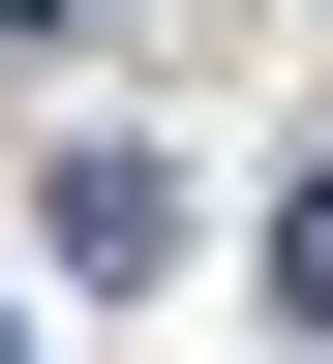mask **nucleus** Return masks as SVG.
<instances>
[{
	"label": "nucleus",
	"mask_w": 333,
	"mask_h": 364,
	"mask_svg": "<svg viewBox=\"0 0 333 364\" xmlns=\"http://www.w3.org/2000/svg\"><path fill=\"white\" fill-rule=\"evenodd\" d=\"M61 273H91V304H121V273H182V182H152V152H61Z\"/></svg>",
	"instance_id": "nucleus-1"
},
{
	"label": "nucleus",
	"mask_w": 333,
	"mask_h": 364,
	"mask_svg": "<svg viewBox=\"0 0 333 364\" xmlns=\"http://www.w3.org/2000/svg\"><path fill=\"white\" fill-rule=\"evenodd\" d=\"M273 304H303V334H333V152L273 182Z\"/></svg>",
	"instance_id": "nucleus-2"
},
{
	"label": "nucleus",
	"mask_w": 333,
	"mask_h": 364,
	"mask_svg": "<svg viewBox=\"0 0 333 364\" xmlns=\"http://www.w3.org/2000/svg\"><path fill=\"white\" fill-rule=\"evenodd\" d=\"M0 31H91V0H0Z\"/></svg>",
	"instance_id": "nucleus-3"
},
{
	"label": "nucleus",
	"mask_w": 333,
	"mask_h": 364,
	"mask_svg": "<svg viewBox=\"0 0 333 364\" xmlns=\"http://www.w3.org/2000/svg\"><path fill=\"white\" fill-rule=\"evenodd\" d=\"M0 364H31V304H0Z\"/></svg>",
	"instance_id": "nucleus-4"
}]
</instances>
